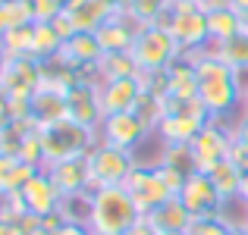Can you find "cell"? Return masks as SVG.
I'll return each mask as SVG.
<instances>
[{
    "label": "cell",
    "instance_id": "6da1fadb",
    "mask_svg": "<svg viewBox=\"0 0 248 235\" xmlns=\"http://www.w3.org/2000/svg\"><path fill=\"white\" fill-rule=\"evenodd\" d=\"M195 75H198V101L211 113V119H226L242 103V78L239 73L217 54L214 47H204L192 54Z\"/></svg>",
    "mask_w": 248,
    "mask_h": 235
},
{
    "label": "cell",
    "instance_id": "7a4b0ae2",
    "mask_svg": "<svg viewBox=\"0 0 248 235\" xmlns=\"http://www.w3.org/2000/svg\"><path fill=\"white\" fill-rule=\"evenodd\" d=\"M139 217H141L139 207L123 185L91 191V217H88L91 235H126Z\"/></svg>",
    "mask_w": 248,
    "mask_h": 235
},
{
    "label": "cell",
    "instance_id": "3957f363",
    "mask_svg": "<svg viewBox=\"0 0 248 235\" xmlns=\"http://www.w3.org/2000/svg\"><path fill=\"white\" fill-rule=\"evenodd\" d=\"M207 122L211 113L198 97H164V119L154 135L160 138V145H192Z\"/></svg>",
    "mask_w": 248,
    "mask_h": 235
},
{
    "label": "cell",
    "instance_id": "277c9868",
    "mask_svg": "<svg viewBox=\"0 0 248 235\" xmlns=\"http://www.w3.org/2000/svg\"><path fill=\"white\" fill-rule=\"evenodd\" d=\"M41 141H44V154H47V163L57 160H69V157H88V151L101 141V132L88 126H79L76 119H60L50 122V126L41 129ZM44 163V166H47Z\"/></svg>",
    "mask_w": 248,
    "mask_h": 235
},
{
    "label": "cell",
    "instance_id": "5b68a950",
    "mask_svg": "<svg viewBox=\"0 0 248 235\" xmlns=\"http://www.w3.org/2000/svg\"><path fill=\"white\" fill-rule=\"evenodd\" d=\"M129 54H132L139 73H164L182 50H179V44H176V38L170 35V29H160V25H141Z\"/></svg>",
    "mask_w": 248,
    "mask_h": 235
},
{
    "label": "cell",
    "instance_id": "8992f818",
    "mask_svg": "<svg viewBox=\"0 0 248 235\" xmlns=\"http://www.w3.org/2000/svg\"><path fill=\"white\" fill-rule=\"evenodd\" d=\"M173 22H170V35L176 38L182 54H198V50L211 47V35H207V13L198 0H173L170 3Z\"/></svg>",
    "mask_w": 248,
    "mask_h": 235
},
{
    "label": "cell",
    "instance_id": "52a82bcc",
    "mask_svg": "<svg viewBox=\"0 0 248 235\" xmlns=\"http://www.w3.org/2000/svg\"><path fill=\"white\" fill-rule=\"evenodd\" d=\"M135 154L123 151L116 145H107V141H97L88 151V176H91V191L94 188H113L123 185L129 179V173L135 169Z\"/></svg>",
    "mask_w": 248,
    "mask_h": 235
},
{
    "label": "cell",
    "instance_id": "ba28073f",
    "mask_svg": "<svg viewBox=\"0 0 248 235\" xmlns=\"http://www.w3.org/2000/svg\"><path fill=\"white\" fill-rule=\"evenodd\" d=\"M123 188H126L129 198L135 201L141 217L151 213L154 207H160L167 198H173V191L167 188L164 176H160V169H157V160L154 163H135V169L129 173V179L123 182Z\"/></svg>",
    "mask_w": 248,
    "mask_h": 235
},
{
    "label": "cell",
    "instance_id": "9c48e42d",
    "mask_svg": "<svg viewBox=\"0 0 248 235\" xmlns=\"http://www.w3.org/2000/svg\"><path fill=\"white\" fill-rule=\"evenodd\" d=\"M232 126H223V119H211L192 141L195 160H198V173H207L211 166L230 160L232 151Z\"/></svg>",
    "mask_w": 248,
    "mask_h": 235
},
{
    "label": "cell",
    "instance_id": "30bf717a",
    "mask_svg": "<svg viewBox=\"0 0 248 235\" xmlns=\"http://www.w3.org/2000/svg\"><path fill=\"white\" fill-rule=\"evenodd\" d=\"M97 132H101V141L116 145V147H123V151H132V154H135V147H141L148 138H151V132L145 129V122H141L132 110H129V113L104 116Z\"/></svg>",
    "mask_w": 248,
    "mask_h": 235
},
{
    "label": "cell",
    "instance_id": "8fae6325",
    "mask_svg": "<svg viewBox=\"0 0 248 235\" xmlns=\"http://www.w3.org/2000/svg\"><path fill=\"white\" fill-rule=\"evenodd\" d=\"M6 97H31L44 85V66L35 57H10L3 75H0Z\"/></svg>",
    "mask_w": 248,
    "mask_h": 235
},
{
    "label": "cell",
    "instance_id": "7c38bea8",
    "mask_svg": "<svg viewBox=\"0 0 248 235\" xmlns=\"http://www.w3.org/2000/svg\"><path fill=\"white\" fill-rule=\"evenodd\" d=\"M179 201L186 204V210L192 217H214V213L226 210V201L220 198V191L214 188V182L204 173H195L186 182V188L179 191Z\"/></svg>",
    "mask_w": 248,
    "mask_h": 235
},
{
    "label": "cell",
    "instance_id": "4fadbf2b",
    "mask_svg": "<svg viewBox=\"0 0 248 235\" xmlns=\"http://www.w3.org/2000/svg\"><path fill=\"white\" fill-rule=\"evenodd\" d=\"M141 73L139 75H126V78H107L97 85V97H101V110L104 116L110 113H129L135 107V101L141 97Z\"/></svg>",
    "mask_w": 248,
    "mask_h": 235
},
{
    "label": "cell",
    "instance_id": "5bb4252c",
    "mask_svg": "<svg viewBox=\"0 0 248 235\" xmlns=\"http://www.w3.org/2000/svg\"><path fill=\"white\" fill-rule=\"evenodd\" d=\"M19 201H22L25 213H35V217H50V213L60 210L63 194L57 191V185L50 182V176L41 169L38 176H31V179L22 185V191H19Z\"/></svg>",
    "mask_w": 248,
    "mask_h": 235
},
{
    "label": "cell",
    "instance_id": "9a60e30c",
    "mask_svg": "<svg viewBox=\"0 0 248 235\" xmlns=\"http://www.w3.org/2000/svg\"><path fill=\"white\" fill-rule=\"evenodd\" d=\"M44 173L50 176V182L57 185V191L66 194H79L91 191V176H88V157H69V160H57L47 163Z\"/></svg>",
    "mask_w": 248,
    "mask_h": 235
},
{
    "label": "cell",
    "instance_id": "2e32d148",
    "mask_svg": "<svg viewBox=\"0 0 248 235\" xmlns=\"http://www.w3.org/2000/svg\"><path fill=\"white\" fill-rule=\"evenodd\" d=\"M69 116L66 107V88H57V85L44 82L41 88L31 94V122L38 129L50 126V122H60Z\"/></svg>",
    "mask_w": 248,
    "mask_h": 235
},
{
    "label": "cell",
    "instance_id": "e0dca14e",
    "mask_svg": "<svg viewBox=\"0 0 248 235\" xmlns=\"http://www.w3.org/2000/svg\"><path fill=\"white\" fill-rule=\"evenodd\" d=\"M66 107H69V119H76L79 126L88 129H101L104 110H101V97H97V85H73L66 88Z\"/></svg>",
    "mask_w": 248,
    "mask_h": 235
},
{
    "label": "cell",
    "instance_id": "ac0fdd59",
    "mask_svg": "<svg viewBox=\"0 0 248 235\" xmlns=\"http://www.w3.org/2000/svg\"><path fill=\"white\" fill-rule=\"evenodd\" d=\"M139 29L141 25H135L126 13H113V16L97 29V41H101L104 54H110V50H132V41H135V35H139Z\"/></svg>",
    "mask_w": 248,
    "mask_h": 235
},
{
    "label": "cell",
    "instance_id": "d6986e66",
    "mask_svg": "<svg viewBox=\"0 0 248 235\" xmlns=\"http://www.w3.org/2000/svg\"><path fill=\"white\" fill-rule=\"evenodd\" d=\"M145 220L160 232H186L188 226H192V213L186 210V204L179 201V194H173V198H167L160 207H154L151 213H145Z\"/></svg>",
    "mask_w": 248,
    "mask_h": 235
},
{
    "label": "cell",
    "instance_id": "ffe728a7",
    "mask_svg": "<svg viewBox=\"0 0 248 235\" xmlns=\"http://www.w3.org/2000/svg\"><path fill=\"white\" fill-rule=\"evenodd\" d=\"M167 97H198V75H195L192 54H179L167 66Z\"/></svg>",
    "mask_w": 248,
    "mask_h": 235
},
{
    "label": "cell",
    "instance_id": "44dd1931",
    "mask_svg": "<svg viewBox=\"0 0 248 235\" xmlns=\"http://www.w3.org/2000/svg\"><path fill=\"white\" fill-rule=\"evenodd\" d=\"M38 173H41V166H31V163L19 160V157L0 154V198L19 194L25 182H29L31 176H38Z\"/></svg>",
    "mask_w": 248,
    "mask_h": 235
},
{
    "label": "cell",
    "instance_id": "7402d4cb",
    "mask_svg": "<svg viewBox=\"0 0 248 235\" xmlns=\"http://www.w3.org/2000/svg\"><path fill=\"white\" fill-rule=\"evenodd\" d=\"M63 57L76 66H88V63H101L104 47L97 41V31H76L66 44H63Z\"/></svg>",
    "mask_w": 248,
    "mask_h": 235
},
{
    "label": "cell",
    "instance_id": "603a6c76",
    "mask_svg": "<svg viewBox=\"0 0 248 235\" xmlns=\"http://www.w3.org/2000/svg\"><path fill=\"white\" fill-rule=\"evenodd\" d=\"M66 13H69V19H73V25L79 31H97L113 16V10H110L104 0H76Z\"/></svg>",
    "mask_w": 248,
    "mask_h": 235
},
{
    "label": "cell",
    "instance_id": "cb8c5ba5",
    "mask_svg": "<svg viewBox=\"0 0 248 235\" xmlns=\"http://www.w3.org/2000/svg\"><path fill=\"white\" fill-rule=\"evenodd\" d=\"M204 176L214 182V188L220 191V198H223L226 204H230V201H239V185H242V173L236 169V163H232V160H223V163H217V166H211Z\"/></svg>",
    "mask_w": 248,
    "mask_h": 235
},
{
    "label": "cell",
    "instance_id": "d4e9b609",
    "mask_svg": "<svg viewBox=\"0 0 248 235\" xmlns=\"http://www.w3.org/2000/svg\"><path fill=\"white\" fill-rule=\"evenodd\" d=\"M157 163L167 166V169H173V173H179L182 179H192V176L198 173V160H195L192 145H164Z\"/></svg>",
    "mask_w": 248,
    "mask_h": 235
},
{
    "label": "cell",
    "instance_id": "484cf974",
    "mask_svg": "<svg viewBox=\"0 0 248 235\" xmlns=\"http://www.w3.org/2000/svg\"><path fill=\"white\" fill-rule=\"evenodd\" d=\"M35 122L31 119H10L6 126H0V154L6 157H19L22 145L29 141V135L35 132Z\"/></svg>",
    "mask_w": 248,
    "mask_h": 235
},
{
    "label": "cell",
    "instance_id": "4316f807",
    "mask_svg": "<svg viewBox=\"0 0 248 235\" xmlns=\"http://www.w3.org/2000/svg\"><path fill=\"white\" fill-rule=\"evenodd\" d=\"M242 31V16L236 10H211L207 13V35H211V44H220L226 38L239 35Z\"/></svg>",
    "mask_w": 248,
    "mask_h": 235
},
{
    "label": "cell",
    "instance_id": "83f0119b",
    "mask_svg": "<svg viewBox=\"0 0 248 235\" xmlns=\"http://www.w3.org/2000/svg\"><path fill=\"white\" fill-rule=\"evenodd\" d=\"M214 50H217L220 57H223L226 63H230L232 69H236L239 75L248 73V31L242 29L239 35H232V38H226V41H220V44H211Z\"/></svg>",
    "mask_w": 248,
    "mask_h": 235
},
{
    "label": "cell",
    "instance_id": "f1b7e54d",
    "mask_svg": "<svg viewBox=\"0 0 248 235\" xmlns=\"http://www.w3.org/2000/svg\"><path fill=\"white\" fill-rule=\"evenodd\" d=\"M63 54V41L54 31L50 22H35V41H31V57L35 60H54V57Z\"/></svg>",
    "mask_w": 248,
    "mask_h": 235
},
{
    "label": "cell",
    "instance_id": "f546056e",
    "mask_svg": "<svg viewBox=\"0 0 248 235\" xmlns=\"http://www.w3.org/2000/svg\"><path fill=\"white\" fill-rule=\"evenodd\" d=\"M31 41H35V22L13 25L0 38V44H3V50L10 57H31Z\"/></svg>",
    "mask_w": 248,
    "mask_h": 235
},
{
    "label": "cell",
    "instance_id": "4dcf8cb0",
    "mask_svg": "<svg viewBox=\"0 0 248 235\" xmlns=\"http://www.w3.org/2000/svg\"><path fill=\"white\" fill-rule=\"evenodd\" d=\"M173 0H129L126 3V16L135 25H157V19L170 10Z\"/></svg>",
    "mask_w": 248,
    "mask_h": 235
},
{
    "label": "cell",
    "instance_id": "1f68e13d",
    "mask_svg": "<svg viewBox=\"0 0 248 235\" xmlns=\"http://www.w3.org/2000/svg\"><path fill=\"white\" fill-rule=\"evenodd\" d=\"M101 75H104V82L107 78H126V75H139V66H135V60H132V54L129 50H110V54H104L101 57Z\"/></svg>",
    "mask_w": 248,
    "mask_h": 235
},
{
    "label": "cell",
    "instance_id": "d6a6232c",
    "mask_svg": "<svg viewBox=\"0 0 248 235\" xmlns=\"http://www.w3.org/2000/svg\"><path fill=\"white\" fill-rule=\"evenodd\" d=\"M132 113L139 116V119L145 122V129L154 135V132H157V126H160V119H164V97H157V94H148V91H141V97L135 101Z\"/></svg>",
    "mask_w": 248,
    "mask_h": 235
},
{
    "label": "cell",
    "instance_id": "836d02e7",
    "mask_svg": "<svg viewBox=\"0 0 248 235\" xmlns=\"http://www.w3.org/2000/svg\"><path fill=\"white\" fill-rule=\"evenodd\" d=\"M60 217L66 223H85L88 226L91 217V191H79V194H66L60 201Z\"/></svg>",
    "mask_w": 248,
    "mask_h": 235
},
{
    "label": "cell",
    "instance_id": "e575fe53",
    "mask_svg": "<svg viewBox=\"0 0 248 235\" xmlns=\"http://www.w3.org/2000/svg\"><path fill=\"white\" fill-rule=\"evenodd\" d=\"M232 220L226 213H214V217H192V226L186 235H230Z\"/></svg>",
    "mask_w": 248,
    "mask_h": 235
},
{
    "label": "cell",
    "instance_id": "d590c367",
    "mask_svg": "<svg viewBox=\"0 0 248 235\" xmlns=\"http://www.w3.org/2000/svg\"><path fill=\"white\" fill-rule=\"evenodd\" d=\"M0 3H3V19H6V29H13V25H25V22H35L29 0H0Z\"/></svg>",
    "mask_w": 248,
    "mask_h": 235
},
{
    "label": "cell",
    "instance_id": "8d00e7d4",
    "mask_svg": "<svg viewBox=\"0 0 248 235\" xmlns=\"http://www.w3.org/2000/svg\"><path fill=\"white\" fill-rule=\"evenodd\" d=\"M29 6H31V16H35V22H50L57 13H63L60 0H29Z\"/></svg>",
    "mask_w": 248,
    "mask_h": 235
},
{
    "label": "cell",
    "instance_id": "74e56055",
    "mask_svg": "<svg viewBox=\"0 0 248 235\" xmlns=\"http://www.w3.org/2000/svg\"><path fill=\"white\" fill-rule=\"evenodd\" d=\"M141 88H145L148 94L167 97V69L164 73H141Z\"/></svg>",
    "mask_w": 248,
    "mask_h": 235
},
{
    "label": "cell",
    "instance_id": "f35d334b",
    "mask_svg": "<svg viewBox=\"0 0 248 235\" xmlns=\"http://www.w3.org/2000/svg\"><path fill=\"white\" fill-rule=\"evenodd\" d=\"M50 25H54V31L60 35V41H63V44H66L69 38H73L76 31H79V29L73 25V19H69V13H66V10H63V13H57V16L50 19Z\"/></svg>",
    "mask_w": 248,
    "mask_h": 235
},
{
    "label": "cell",
    "instance_id": "ab89813d",
    "mask_svg": "<svg viewBox=\"0 0 248 235\" xmlns=\"http://www.w3.org/2000/svg\"><path fill=\"white\" fill-rule=\"evenodd\" d=\"M230 160L236 163V169H239V173H248V147H245V145H239V141H232Z\"/></svg>",
    "mask_w": 248,
    "mask_h": 235
},
{
    "label": "cell",
    "instance_id": "60d3db41",
    "mask_svg": "<svg viewBox=\"0 0 248 235\" xmlns=\"http://www.w3.org/2000/svg\"><path fill=\"white\" fill-rule=\"evenodd\" d=\"M232 138H236L239 145L248 147V110H242V116L232 122Z\"/></svg>",
    "mask_w": 248,
    "mask_h": 235
},
{
    "label": "cell",
    "instance_id": "b9f144b4",
    "mask_svg": "<svg viewBox=\"0 0 248 235\" xmlns=\"http://www.w3.org/2000/svg\"><path fill=\"white\" fill-rule=\"evenodd\" d=\"M126 235H157V229H154V226L148 223L145 217H139L132 226H129V232H126Z\"/></svg>",
    "mask_w": 248,
    "mask_h": 235
},
{
    "label": "cell",
    "instance_id": "7bdbcfd3",
    "mask_svg": "<svg viewBox=\"0 0 248 235\" xmlns=\"http://www.w3.org/2000/svg\"><path fill=\"white\" fill-rule=\"evenodd\" d=\"M54 235H91V229L85 223H63Z\"/></svg>",
    "mask_w": 248,
    "mask_h": 235
},
{
    "label": "cell",
    "instance_id": "ee69618b",
    "mask_svg": "<svg viewBox=\"0 0 248 235\" xmlns=\"http://www.w3.org/2000/svg\"><path fill=\"white\" fill-rule=\"evenodd\" d=\"M201 6H204V13H211V10H230L232 0H201Z\"/></svg>",
    "mask_w": 248,
    "mask_h": 235
},
{
    "label": "cell",
    "instance_id": "f6af8a7d",
    "mask_svg": "<svg viewBox=\"0 0 248 235\" xmlns=\"http://www.w3.org/2000/svg\"><path fill=\"white\" fill-rule=\"evenodd\" d=\"M6 101H10V97H6L3 85H0V126H6V122H10V110H6Z\"/></svg>",
    "mask_w": 248,
    "mask_h": 235
},
{
    "label": "cell",
    "instance_id": "bcb514c9",
    "mask_svg": "<svg viewBox=\"0 0 248 235\" xmlns=\"http://www.w3.org/2000/svg\"><path fill=\"white\" fill-rule=\"evenodd\" d=\"M239 201L248 204V173H242V185H239Z\"/></svg>",
    "mask_w": 248,
    "mask_h": 235
},
{
    "label": "cell",
    "instance_id": "7dc6e473",
    "mask_svg": "<svg viewBox=\"0 0 248 235\" xmlns=\"http://www.w3.org/2000/svg\"><path fill=\"white\" fill-rule=\"evenodd\" d=\"M104 3H107L113 13H126V3H129V0H104Z\"/></svg>",
    "mask_w": 248,
    "mask_h": 235
},
{
    "label": "cell",
    "instance_id": "c3c4849f",
    "mask_svg": "<svg viewBox=\"0 0 248 235\" xmlns=\"http://www.w3.org/2000/svg\"><path fill=\"white\" fill-rule=\"evenodd\" d=\"M239 78H242V107L248 110V73H242Z\"/></svg>",
    "mask_w": 248,
    "mask_h": 235
},
{
    "label": "cell",
    "instance_id": "681fc988",
    "mask_svg": "<svg viewBox=\"0 0 248 235\" xmlns=\"http://www.w3.org/2000/svg\"><path fill=\"white\" fill-rule=\"evenodd\" d=\"M232 10H236L239 16H248V0H232Z\"/></svg>",
    "mask_w": 248,
    "mask_h": 235
},
{
    "label": "cell",
    "instance_id": "f907efd6",
    "mask_svg": "<svg viewBox=\"0 0 248 235\" xmlns=\"http://www.w3.org/2000/svg\"><path fill=\"white\" fill-rule=\"evenodd\" d=\"M0 235H19V229H16V226H10V223H3V220H0Z\"/></svg>",
    "mask_w": 248,
    "mask_h": 235
},
{
    "label": "cell",
    "instance_id": "816d5d0a",
    "mask_svg": "<svg viewBox=\"0 0 248 235\" xmlns=\"http://www.w3.org/2000/svg\"><path fill=\"white\" fill-rule=\"evenodd\" d=\"M6 63H10V54H6V50H3V44H0V75H3Z\"/></svg>",
    "mask_w": 248,
    "mask_h": 235
},
{
    "label": "cell",
    "instance_id": "f5cc1de1",
    "mask_svg": "<svg viewBox=\"0 0 248 235\" xmlns=\"http://www.w3.org/2000/svg\"><path fill=\"white\" fill-rule=\"evenodd\" d=\"M230 235H248V226H242V223H232Z\"/></svg>",
    "mask_w": 248,
    "mask_h": 235
},
{
    "label": "cell",
    "instance_id": "db71d44e",
    "mask_svg": "<svg viewBox=\"0 0 248 235\" xmlns=\"http://www.w3.org/2000/svg\"><path fill=\"white\" fill-rule=\"evenodd\" d=\"M3 31H6V19H3V3H0V38H3Z\"/></svg>",
    "mask_w": 248,
    "mask_h": 235
},
{
    "label": "cell",
    "instance_id": "11a10c76",
    "mask_svg": "<svg viewBox=\"0 0 248 235\" xmlns=\"http://www.w3.org/2000/svg\"><path fill=\"white\" fill-rule=\"evenodd\" d=\"M245 207V217H242V226H248V204H242Z\"/></svg>",
    "mask_w": 248,
    "mask_h": 235
},
{
    "label": "cell",
    "instance_id": "9f6ffc18",
    "mask_svg": "<svg viewBox=\"0 0 248 235\" xmlns=\"http://www.w3.org/2000/svg\"><path fill=\"white\" fill-rule=\"evenodd\" d=\"M160 235H186V232H160Z\"/></svg>",
    "mask_w": 248,
    "mask_h": 235
},
{
    "label": "cell",
    "instance_id": "6f0895ef",
    "mask_svg": "<svg viewBox=\"0 0 248 235\" xmlns=\"http://www.w3.org/2000/svg\"><path fill=\"white\" fill-rule=\"evenodd\" d=\"M198 3H201V0H198Z\"/></svg>",
    "mask_w": 248,
    "mask_h": 235
}]
</instances>
